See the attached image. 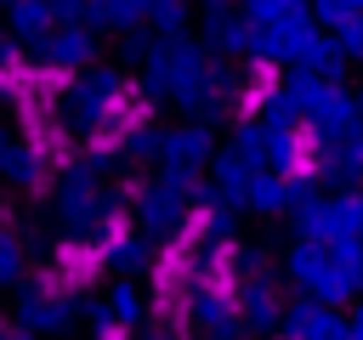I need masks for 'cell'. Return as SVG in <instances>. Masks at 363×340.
Here are the masks:
<instances>
[{
	"mask_svg": "<svg viewBox=\"0 0 363 340\" xmlns=\"http://www.w3.org/2000/svg\"><path fill=\"white\" fill-rule=\"evenodd\" d=\"M40 57L57 62V68H79V62H91V34L79 23H57V28L40 34Z\"/></svg>",
	"mask_w": 363,
	"mask_h": 340,
	"instance_id": "6da1fadb",
	"label": "cell"
},
{
	"mask_svg": "<svg viewBox=\"0 0 363 340\" xmlns=\"http://www.w3.org/2000/svg\"><path fill=\"white\" fill-rule=\"evenodd\" d=\"M210 40L221 45V51H250L255 45V34H250V17H238L233 6H210Z\"/></svg>",
	"mask_w": 363,
	"mask_h": 340,
	"instance_id": "7a4b0ae2",
	"label": "cell"
},
{
	"mask_svg": "<svg viewBox=\"0 0 363 340\" xmlns=\"http://www.w3.org/2000/svg\"><path fill=\"white\" fill-rule=\"evenodd\" d=\"M6 23L28 40H40L51 28V0H6Z\"/></svg>",
	"mask_w": 363,
	"mask_h": 340,
	"instance_id": "3957f363",
	"label": "cell"
},
{
	"mask_svg": "<svg viewBox=\"0 0 363 340\" xmlns=\"http://www.w3.org/2000/svg\"><path fill=\"white\" fill-rule=\"evenodd\" d=\"M312 6H318V23H335V28L363 11V0H312Z\"/></svg>",
	"mask_w": 363,
	"mask_h": 340,
	"instance_id": "277c9868",
	"label": "cell"
},
{
	"mask_svg": "<svg viewBox=\"0 0 363 340\" xmlns=\"http://www.w3.org/2000/svg\"><path fill=\"white\" fill-rule=\"evenodd\" d=\"M164 147H170V159H182V164H187V159H199V147H204V136H199V130H187V136H170Z\"/></svg>",
	"mask_w": 363,
	"mask_h": 340,
	"instance_id": "5b68a950",
	"label": "cell"
},
{
	"mask_svg": "<svg viewBox=\"0 0 363 340\" xmlns=\"http://www.w3.org/2000/svg\"><path fill=\"white\" fill-rule=\"evenodd\" d=\"M17 272V249H11V238H0V278H11Z\"/></svg>",
	"mask_w": 363,
	"mask_h": 340,
	"instance_id": "8992f818",
	"label": "cell"
},
{
	"mask_svg": "<svg viewBox=\"0 0 363 340\" xmlns=\"http://www.w3.org/2000/svg\"><path fill=\"white\" fill-rule=\"evenodd\" d=\"M0 45H6V40H0Z\"/></svg>",
	"mask_w": 363,
	"mask_h": 340,
	"instance_id": "52a82bcc",
	"label": "cell"
}]
</instances>
